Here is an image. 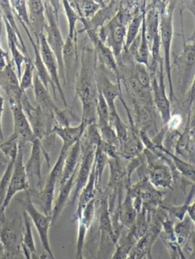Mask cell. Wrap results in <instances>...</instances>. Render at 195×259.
<instances>
[{"mask_svg": "<svg viewBox=\"0 0 195 259\" xmlns=\"http://www.w3.org/2000/svg\"><path fill=\"white\" fill-rule=\"evenodd\" d=\"M98 60L93 48L84 45L81 53V67L75 78L76 97L82 103L81 121L87 125L96 123V105L98 87L96 82V67Z\"/></svg>", "mask_w": 195, "mask_h": 259, "instance_id": "cell-1", "label": "cell"}, {"mask_svg": "<svg viewBox=\"0 0 195 259\" xmlns=\"http://www.w3.org/2000/svg\"><path fill=\"white\" fill-rule=\"evenodd\" d=\"M177 7L176 1H159L160 8V36L161 47L164 51L165 72L169 83V99L171 105L176 102L177 98L174 91L171 65V50L174 37V13Z\"/></svg>", "mask_w": 195, "mask_h": 259, "instance_id": "cell-2", "label": "cell"}, {"mask_svg": "<svg viewBox=\"0 0 195 259\" xmlns=\"http://www.w3.org/2000/svg\"><path fill=\"white\" fill-rule=\"evenodd\" d=\"M61 4V1H43L45 18L47 21L44 28V35L48 45L58 60L61 84L67 85L62 59L64 40L59 26V10Z\"/></svg>", "mask_w": 195, "mask_h": 259, "instance_id": "cell-3", "label": "cell"}, {"mask_svg": "<svg viewBox=\"0 0 195 259\" xmlns=\"http://www.w3.org/2000/svg\"><path fill=\"white\" fill-rule=\"evenodd\" d=\"M181 34L183 45L181 54L173 55L174 65L178 69V88L181 96H186L190 89L193 85L195 72V47L194 42L187 43L184 37L183 20L181 19Z\"/></svg>", "mask_w": 195, "mask_h": 259, "instance_id": "cell-4", "label": "cell"}, {"mask_svg": "<svg viewBox=\"0 0 195 259\" xmlns=\"http://www.w3.org/2000/svg\"><path fill=\"white\" fill-rule=\"evenodd\" d=\"M23 146L22 143L19 142V150L15 161L13 174L4 203L0 208V220L4 219L5 218L6 210L16 194L21 191H26L29 188V182L24 163Z\"/></svg>", "mask_w": 195, "mask_h": 259, "instance_id": "cell-5", "label": "cell"}, {"mask_svg": "<svg viewBox=\"0 0 195 259\" xmlns=\"http://www.w3.org/2000/svg\"><path fill=\"white\" fill-rule=\"evenodd\" d=\"M22 204H23L25 211L28 213V217L38 233L42 247L45 252L52 259H56L51 246L50 237H49V232L52 226V218L50 216H46L36 207L31 198L29 190L25 191V198L22 201Z\"/></svg>", "mask_w": 195, "mask_h": 259, "instance_id": "cell-6", "label": "cell"}, {"mask_svg": "<svg viewBox=\"0 0 195 259\" xmlns=\"http://www.w3.org/2000/svg\"><path fill=\"white\" fill-rule=\"evenodd\" d=\"M143 154L145 158L147 176L151 185L155 188H172L174 181L170 166L148 149H144Z\"/></svg>", "mask_w": 195, "mask_h": 259, "instance_id": "cell-7", "label": "cell"}, {"mask_svg": "<svg viewBox=\"0 0 195 259\" xmlns=\"http://www.w3.org/2000/svg\"><path fill=\"white\" fill-rule=\"evenodd\" d=\"M158 67L159 80L157 75L151 76V91L154 105L160 114L163 127H165L172 114V105L166 93L165 85V69L163 57H160Z\"/></svg>", "mask_w": 195, "mask_h": 259, "instance_id": "cell-8", "label": "cell"}, {"mask_svg": "<svg viewBox=\"0 0 195 259\" xmlns=\"http://www.w3.org/2000/svg\"><path fill=\"white\" fill-rule=\"evenodd\" d=\"M79 142H80L81 150H82V156H81L80 163H79V168L75 179L74 186H73V191L69 201L70 206L74 205L75 203L77 201L81 191L85 188L88 182L93 163H94V153L97 147V146L92 145L83 141H79Z\"/></svg>", "mask_w": 195, "mask_h": 259, "instance_id": "cell-9", "label": "cell"}, {"mask_svg": "<svg viewBox=\"0 0 195 259\" xmlns=\"http://www.w3.org/2000/svg\"><path fill=\"white\" fill-rule=\"evenodd\" d=\"M126 33L127 26L120 21L116 15L112 20L100 28L98 31V35L100 40L110 48L115 59H117L124 51Z\"/></svg>", "mask_w": 195, "mask_h": 259, "instance_id": "cell-10", "label": "cell"}, {"mask_svg": "<svg viewBox=\"0 0 195 259\" xmlns=\"http://www.w3.org/2000/svg\"><path fill=\"white\" fill-rule=\"evenodd\" d=\"M36 42H38L40 57H41L42 61H43L45 67H46V71L50 76L54 85L56 87V90L59 93L64 106H65V108L68 107L69 105L67 104V99H66L65 93L63 90L62 84H61V79H60L58 60H57L56 57L52 52V49H51L47 42H46L44 33L39 35L38 40H36Z\"/></svg>", "mask_w": 195, "mask_h": 259, "instance_id": "cell-11", "label": "cell"}, {"mask_svg": "<svg viewBox=\"0 0 195 259\" xmlns=\"http://www.w3.org/2000/svg\"><path fill=\"white\" fill-rule=\"evenodd\" d=\"M108 70L103 65L98 63L96 67V82L98 90L103 94L110 113L117 111L115 101L122 95L121 82H113L108 76Z\"/></svg>", "mask_w": 195, "mask_h": 259, "instance_id": "cell-12", "label": "cell"}, {"mask_svg": "<svg viewBox=\"0 0 195 259\" xmlns=\"http://www.w3.org/2000/svg\"><path fill=\"white\" fill-rule=\"evenodd\" d=\"M10 108L13 112V133L19 142L22 144L31 143L35 139L32 128L26 114L22 109L21 102L16 99H9Z\"/></svg>", "mask_w": 195, "mask_h": 259, "instance_id": "cell-13", "label": "cell"}, {"mask_svg": "<svg viewBox=\"0 0 195 259\" xmlns=\"http://www.w3.org/2000/svg\"><path fill=\"white\" fill-rule=\"evenodd\" d=\"M86 32L90 41L92 44L93 50L95 52L98 63L103 65V67L110 72L116 78L117 82L120 81L119 73H118V65L116 59L110 48H108L101 40H100L97 31H93L91 28L81 30L79 32ZM77 32V34L78 33Z\"/></svg>", "mask_w": 195, "mask_h": 259, "instance_id": "cell-14", "label": "cell"}, {"mask_svg": "<svg viewBox=\"0 0 195 259\" xmlns=\"http://www.w3.org/2000/svg\"><path fill=\"white\" fill-rule=\"evenodd\" d=\"M42 156L46 159L48 167H50L49 153L43 147L41 141L35 138L31 142V153L26 164H25V167L28 179H37V187L39 188L42 187Z\"/></svg>", "mask_w": 195, "mask_h": 259, "instance_id": "cell-15", "label": "cell"}, {"mask_svg": "<svg viewBox=\"0 0 195 259\" xmlns=\"http://www.w3.org/2000/svg\"><path fill=\"white\" fill-rule=\"evenodd\" d=\"M127 114L129 123H130V127H129L128 135L125 141L120 144L119 156L120 158H123L129 161L142 154L145 147L141 141L139 132L133 123L131 112L127 111Z\"/></svg>", "mask_w": 195, "mask_h": 259, "instance_id": "cell-16", "label": "cell"}, {"mask_svg": "<svg viewBox=\"0 0 195 259\" xmlns=\"http://www.w3.org/2000/svg\"><path fill=\"white\" fill-rule=\"evenodd\" d=\"M64 74L67 84L74 82L78 62V38L67 37L62 52Z\"/></svg>", "mask_w": 195, "mask_h": 259, "instance_id": "cell-17", "label": "cell"}, {"mask_svg": "<svg viewBox=\"0 0 195 259\" xmlns=\"http://www.w3.org/2000/svg\"><path fill=\"white\" fill-rule=\"evenodd\" d=\"M121 8V1H109L104 7H102L94 16L89 20L85 19H79L81 23L83 25L82 30L91 28L93 31H97L112 20L119 12Z\"/></svg>", "mask_w": 195, "mask_h": 259, "instance_id": "cell-18", "label": "cell"}, {"mask_svg": "<svg viewBox=\"0 0 195 259\" xmlns=\"http://www.w3.org/2000/svg\"><path fill=\"white\" fill-rule=\"evenodd\" d=\"M26 3L31 25L30 30L34 34L36 40H38L39 35L44 33L46 24L44 4L43 1L40 0H29Z\"/></svg>", "mask_w": 195, "mask_h": 259, "instance_id": "cell-19", "label": "cell"}, {"mask_svg": "<svg viewBox=\"0 0 195 259\" xmlns=\"http://www.w3.org/2000/svg\"><path fill=\"white\" fill-rule=\"evenodd\" d=\"M97 194V188H96V177L95 172H94V163H93L92 168H91V174H90L89 179L85 188L81 191L78 198L77 208L74 213L73 218V222H77L82 215V211L85 206L96 198Z\"/></svg>", "mask_w": 195, "mask_h": 259, "instance_id": "cell-20", "label": "cell"}, {"mask_svg": "<svg viewBox=\"0 0 195 259\" xmlns=\"http://www.w3.org/2000/svg\"><path fill=\"white\" fill-rule=\"evenodd\" d=\"M57 182L46 177L44 185L39 190L37 194V202L42 210V213L52 218L54 202H55V189Z\"/></svg>", "mask_w": 195, "mask_h": 259, "instance_id": "cell-21", "label": "cell"}, {"mask_svg": "<svg viewBox=\"0 0 195 259\" xmlns=\"http://www.w3.org/2000/svg\"><path fill=\"white\" fill-rule=\"evenodd\" d=\"M86 126V123L82 121L77 126L67 127H59L56 126L54 128L53 134L62 140V147L70 150L76 143L80 141Z\"/></svg>", "mask_w": 195, "mask_h": 259, "instance_id": "cell-22", "label": "cell"}, {"mask_svg": "<svg viewBox=\"0 0 195 259\" xmlns=\"http://www.w3.org/2000/svg\"><path fill=\"white\" fill-rule=\"evenodd\" d=\"M81 156H82V150H81L80 142L78 141L69 150L66 156L60 185L65 183L73 175L77 172L79 163H80Z\"/></svg>", "mask_w": 195, "mask_h": 259, "instance_id": "cell-23", "label": "cell"}, {"mask_svg": "<svg viewBox=\"0 0 195 259\" xmlns=\"http://www.w3.org/2000/svg\"><path fill=\"white\" fill-rule=\"evenodd\" d=\"M33 89H34V98L37 103V106H38L43 112L53 114L54 110L58 106L54 102L49 90L39 79L35 71H34V79H33Z\"/></svg>", "mask_w": 195, "mask_h": 259, "instance_id": "cell-24", "label": "cell"}, {"mask_svg": "<svg viewBox=\"0 0 195 259\" xmlns=\"http://www.w3.org/2000/svg\"><path fill=\"white\" fill-rule=\"evenodd\" d=\"M76 173L60 187L58 197L54 202L53 210H52V226L56 222L57 220L61 216L66 206L68 204L67 202L71 196L72 191H73V186H74Z\"/></svg>", "mask_w": 195, "mask_h": 259, "instance_id": "cell-25", "label": "cell"}, {"mask_svg": "<svg viewBox=\"0 0 195 259\" xmlns=\"http://www.w3.org/2000/svg\"><path fill=\"white\" fill-rule=\"evenodd\" d=\"M23 226L22 227V242H21V251L23 253L25 259H31L33 256L37 255V248L33 236L31 228V219L28 213L24 210L22 213Z\"/></svg>", "mask_w": 195, "mask_h": 259, "instance_id": "cell-26", "label": "cell"}, {"mask_svg": "<svg viewBox=\"0 0 195 259\" xmlns=\"http://www.w3.org/2000/svg\"><path fill=\"white\" fill-rule=\"evenodd\" d=\"M0 240L4 244L7 252L14 257L21 251L22 234L19 235L11 226L5 222L3 223L0 227Z\"/></svg>", "mask_w": 195, "mask_h": 259, "instance_id": "cell-27", "label": "cell"}, {"mask_svg": "<svg viewBox=\"0 0 195 259\" xmlns=\"http://www.w3.org/2000/svg\"><path fill=\"white\" fill-rule=\"evenodd\" d=\"M28 37L30 42H31L33 50H34V60L33 61V64H34V71H35L36 74L38 76L39 79L41 81L42 83L43 84V85L46 89H49V85L52 87L54 96L57 99L58 98H57L56 87H55L53 82H52L50 76H49L47 71H46V67H45L44 64H43V61H42L40 51H39L38 42L34 41L31 34L28 35Z\"/></svg>", "mask_w": 195, "mask_h": 259, "instance_id": "cell-28", "label": "cell"}, {"mask_svg": "<svg viewBox=\"0 0 195 259\" xmlns=\"http://www.w3.org/2000/svg\"><path fill=\"white\" fill-rule=\"evenodd\" d=\"M137 240L133 227L130 230H127L124 234L121 233L111 259L127 258L136 245Z\"/></svg>", "mask_w": 195, "mask_h": 259, "instance_id": "cell-29", "label": "cell"}, {"mask_svg": "<svg viewBox=\"0 0 195 259\" xmlns=\"http://www.w3.org/2000/svg\"><path fill=\"white\" fill-rule=\"evenodd\" d=\"M155 147L158 150H161L166 156L170 158L174 168L181 176L191 182L192 183H194L195 170L193 164L190 163L184 159L178 157V156L174 154L172 152L166 150L163 147V145L155 146Z\"/></svg>", "mask_w": 195, "mask_h": 259, "instance_id": "cell-30", "label": "cell"}, {"mask_svg": "<svg viewBox=\"0 0 195 259\" xmlns=\"http://www.w3.org/2000/svg\"><path fill=\"white\" fill-rule=\"evenodd\" d=\"M109 1H94V0H81L70 1V5L79 15V19H91L102 7L106 6Z\"/></svg>", "mask_w": 195, "mask_h": 259, "instance_id": "cell-31", "label": "cell"}, {"mask_svg": "<svg viewBox=\"0 0 195 259\" xmlns=\"http://www.w3.org/2000/svg\"><path fill=\"white\" fill-rule=\"evenodd\" d=\"M0 12H1L3 17L7 19V22L10 24V26H11L13 31H15L16 35H17L19 43H20L22 52L23 53L24 55L26 57L28 60H31V57H30L29 54H28V50H27L25 42H24L23 38H22V34H21L20 31H19V27H18L17 24H16V17H15L14 13H13V9H12L10 1H8V0L0 1Z\"/></svg>", "mask_w": 195, "mask_h": 259, "instance_id": "cell-32", "label": "cell"}, {"mask_svg": "<svg viewBox=\"0 0 195 259\" xmlns=\"http://www.w3.org/2000/svg\"><path fill=\"white\" fill-rule=\"evenodd\" d=\"M193 227L194 223L188 217H185L182 221H178L174 226V232L176 236L177 242L181 248L187 242L189 238L194 234Z\"/></svg>", "mask_w": 195, "mask_h": 259, "instance_id": "cell-33", "label": "cell"}, {"mask_svg": "<svg viewBox=\"0 0 195 259\" xmlns=\"http://www.w3.org/2000/svg\"><path fill=\"white\" fill-rule=\"evenodd\" d=\"M108 162H109V157H108L107 155L102 150L100 146L97 145L94 158L97 194H100L103 191V190H102V182H103V173H104L106 165H108Z\"/></svg>", "mask_w": 195, "mask_h": 259, "instance_id": "cell-34", "label": "cell"}, {"mask_svg": "<svg viewBox=\"0 0 195 259\" xmlns=\"http://www.w3.org/2000/svg\"><path fill=\"white\" fill-rule=\"evenodd\" d=\"M134 60L136 63L145 65L148 68L149 67L150 60H151V51H150L148 38L145 36V21H144V19L142 20V26H141L140 40H139Z\"/></svg>", "mask_w": 195, "mask_h": 259, "instance_id": "cell-35", "label": "cell"}, {"mask_svg": "<svg viewBox=\"0 0 195 259\" xmlns=\"http://www.w3.org/2000/svg\"><path fill=\"white\" fill-rule=\"evenodd\" d=\"M54 119L57 126L67 127L71 126L73 122H81V119L70 107H66L64 109L57 107L53 111Z\"/></svg>", "mask_w": 195, "mask_h": 259, "instance_id": "cell-36", "label": "cell"}, {"mask_svg": "<svg viewBox=\"0 0 195 259\" xmlns=\"http://www.w3.org/2000/svg\"><path fill=\"white\" fill-rule=\"evenodd\" d=\"M193 196H194V185H192V188L189 191L188 195H187L184 204L179 206H166L164 205L163 203L160 205V207L167 211L171 218L178 220V221H181L185 218L187 207L193 202L192 199H193Z\"/></svg>", "mask_w": 195, "mask_h": 259, "instance_id": "cell-37", "label": "cell"}, {"mask_svg": "<svg viewBox=\"0 0 195 259\" xmlns=\"http://www.w3.org/2000/svg\"><path fill=\"white\" fill-rule=\"evenodd\" d=\"M144 16H145V10L141 12L139 14L136 15L129 22L127 26L124 49H128L129 47L131 45V44L134 41L135 39L139 35V33H140L141 26H142Z\"/></svg>", "mask_w": 195, "mask_h": 259, "instance_id": "cell-38", "label": "cell"}, {"mask_svg": "<svg viewBox=\"0 0 195 259\" xmlns=\"http://www.w3.org/2000/svg\"><path fill=\"white\" fill-rule=\"evenodd\" d=\"M61 5L64 8V12L68 22V37L71 38H78L77 31H76V23L79 21V15L76 10L70 5V1L63 0L61 1Z\"/></svg>", "mask_w": 195, "mask_h": 259, "instance_id": "cell-39", "label": "cell"}, {"mask_svg": "<svg viewBox=\"0 0 195 259\" xmlns=\"http://www.w3.org/2000/svg\"><path fill=\"white\" fill-rule=\"evenodd\" d=\"M97 105H96V124L98 126L109 124L110 111L103 97V94L98 90Z\"/></svg>", "mask_w": 195, "mask_h": 259, "instance_id": "cell-40", "label": "cell"}, {"mask_svg": "<svg viewBox=\"0 0 195 259\" xmlns=\"http://www.w3.org/2000/svg\"><path fill=\"white\" fill-rule=\"evenodd\" d=\"M12 9L14 13L15 17L17 18L20 23L26 25L30 30L29 15L26 1L24 0H13L10 1Z\"/></svg>", "mask_w": 195, "mask_h": 259, "instance_id": "cell-41", "label": "cell"}, {"mask_svg": "<svg viewBox=\"0 0 195 259\" xmlns=\"http://www.w3.org/2000/svg\"><path fill=\"white\" fill-rule=\"evenodd\" d=\"M133 75L142 88L151 90V76L145 65L136 62L133 67Z\"/></svg>", "mask_w": 195, "mask_h": 259, "instance_id": "cell-42", "label": "cell"}, {"mask_svg": "<svg viewBox=\"0 0 195 259\" xmlns=\"http://www.w3.org/2000/svg\"><path fill=\"white\" fill-rule=\"evenodd\" d=\"M19 150V141L13 135L7 141L0 144V150L4 153L7 161L16 159Z\"/></svg>", "mask_w": 195, "mask_h": 259, "instance_id": "cell-43", "label": "cell"}, {"mask_svg": "<svg viewBox=\"0 0 195 259\" xmlns=\"http://www.w3.org/2000/svg\"><path fill=\"white\" fill-rule=\"evenodd\" d=\"M15 161H16V159H12V160L8 161L7 168H6L5 171H4L2 178L0 179V208L2 207L6 194H7V189H8L9 185H10V179H11L13 168H14Z\"/></svg>", "mask_w": 195, "mask_h": 259, "instance_id": "cell-44", "label": "cell"}, {"mask_svg": "<svg viewBox=\"0 0 195 259\" xmlns=\"http://www.w3.org/2000/svg\"><path fill=\"white\" fill-rule=\"evenodd\" d=\"M98 128H99V132H100V138H101L103 142L110 144V145L115 146V147L119 149V140H118L116 132H115L111 123L98 126Z\"/></svg>", "mask_w": 195, "mask_h": 259, "instance_id": "cell-45", "label": "cell"}, {"mask_svg": "<svg viewBox=\"0 0 195 259\" xmlns=\"http://www.w3.org/2000/svg\"><path fill=\"white\" fill-rule=\"evenodd\" d=\"M34 67L33 60H30L25 63V70L21 76L19 83L22 91L25 92L28 89L33 88V79H34Z\"/></svg>", "mask_w": 195, "mask_h": 259, "instance_id": "cell-46", "label": "cell"}, {"mask_svg": "<svg viewBox=\"0 0 195 259\" xmlns=\"http://www.w3.org/2000/svg\"><path fill=\"white\" fill-rule=\"evenodd\" d=\"M88 230H89V228L83 223L80 222V221L78 222L77 240H76L75 258L79 257V256L84 255L83 251L85 245V238H86Z\"/></svg>", "mask_w": 195, "mask_h": 259, "instance_id": "cell-47", "label": "cell"}, {"mask_svg": "<svg viewBox=\"0 0 195 259\" xmlns=\"http://www.w3.org/2000/svg\"><path fill=\"white\" fill-rule=\"evenodd\" d=\"M4 111V99L0 94V143L4 141V132H3L2 117Z\"/></svg>", "mask_w": 195, "mask_h": 259, "instance_id": "cell-48", "label": "cell"}, {"mask_svg": "<svg viewBox=\"0 0 195 259\" xmlns=\"http://www.w3.org/2000/svg\"><path fill=\"white\" fill-rule=\"evenodd\" d=\"M10 257H14V256L7 252L4 244H3L1 240H0V259H7Z\"/></svg>", "mask_w": 195, "mask_h": 259, "instance_id": "cell-49", "label": "cell"}, {"mask_svg": "<svg viewBox=\"0 0 195 259\" xmlns=\"http://www.w3.org/2000/svg\"><path fill=\"white\" fill-rule=\"evenodd\" d=\"M195 203L192 202L190 205L187 207V213L188 214V218L194 223V214H195V209H194Z\"/></svg>", "mask_w": 195, "mask_h": 259, "instance_id": "cell-50", "label": "cell"}, {"mask_svg": "<svg viewBox=\"0 0 195 259\" xmlns=\"http://www.w3.org/2000/svg\"><path fill=\"white\" fill-rule=\"evenodd\" d=\"M31 259H52V257H50V256L48 255L47 254H46V252H43V254H40V256L37 255H34L32 257H31Z\"/></svg>", "mask_w": 195, "mask_h": 259, "instance_id": "cell-51", "label": "cell"}, {"mask_svg": "<svg viewBox=\"0 0 195 259\" xmlns=\"http://www.w3.org/2000/svg\"><path fill=\"white\" fill-rule=\"evenodd\" d=\"M126 259H135V253L134 251H133V250H132L131 252H130V254H129L128 257H127Z\"/></svg>", "mask_w": 195, "mask_h": 259, "instance_id": "cell-52", "label": "cell"}, {"mask_svg": "<svg viewBox=\"0 0 195 259\" xmlns=\"http://www.w3.org/2000/svg\"><path fill=\"white\" fill-rule=\"evenodd\" d=\"M76 259H85V256L82 255V256H79V257H76Z\"/></svg>", "mask_w": 195, "mask_h": 259, "instance_id": "cell-53", "label": "cell"}]
</instances>
